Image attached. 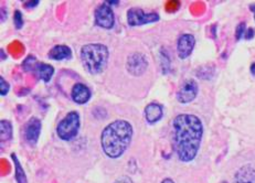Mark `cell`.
<instances>
[{
    "label": "cell",
    "instance_id": "ffe728a7",
    "mask_svg": "<svg viewBox=\"0 0 255 183\" xmlns=\"http://www.w3.org/2000/svg\"><path fill=\"white\" fill-rule=\"evenodd\" d=\"M10 90V86L7 83V81L4 80L2 76H0V94L1 96H6Z\"/></svg>",
    "mask_w": 255,
    "mask_h": 183
},
{
    "label": "cell",
    "instance_id": "ba28073f",
    "mask_svg": "<svg viewBox=\"0 0 255 183\" xmlns=\"http://www.w3.org/2000/svg\"><path fill=\"white\" fill-rule=\"evenodd\" d=\"M40 133H41V120L37 117H31L24 126L23 135L27 144L30 146H35L39 140Z\"/></svg>",
    "mask_w": 255,
    "mask_h": 183
},
{
    "label": "cell",
    "instance_id": "cb8c5ba5",
    "mask_svg": "<svg viewBox=\"0 0 255 183\" xmlns=\"http://www.w3.org/2000/svg\"><path fill=\"white\" fill-rule=\"evenodd\" d=\"M161 183H175V181L171 180V179H165V180L161 181Z\"/></svg>",
    "mask_w": 255,
    "mask_h": 183
},
{
    "label": "cell",
    "instance_id": "7402d4cb",
    "mask_svg": "<svg viewBox=\"0 0 255 183\" xmlns=\"http://www.w3.org/2000/svg\"><path fill=\"white\" fill-rule=\"evenodd\" d=\"M254 29H252V28H249L248 30H247V32H246V35H244V39H247V40H251L252 38H254Z\"/></svg>",
    "mask_w": 255,
    "mask_h": 183
},
{
    "label": "cell",
    "instance_id": "8992f818",
    "mask_svg": "<svg viewBox=\"0 0 255 183\" xmlns=\"http://www.w3.org/2000/svg\"><path fill=\"white\" fill-rule=\"evenodd\" d=\"M94 17L95 24L99 25V27L103 29H112L114 27V12L110 7V4H107V2L101 3L100 6L95 9Z\"/></svg>",
    "mask_w": 255,
    "mask_h": 183
},
{
    "label": "cell",
    "instance_id": "44dd1931",
    "mask_svg": "<svg viewBox=\"0 0 255 183\" xmlns=\"http://www.w3.org/2000/svg\"><path fill=\"white\" fill-rule=\"evenodd\" d=\"M114 183H134V182H132V180L130 179L129 177L122 176V177H120V178H117V179L115 180Z\"/></svg>",
    "mask_w": 255,
    "mask_h": 183
},
{
    "label": "cell",
    "instance_id": "4316f807",
    "mask_svg": "<svg viewBox=\"0 0 255 183\" xmlns=\"http://www.w3.org/2000/svg\"><path fill=\"white\" fill-rule=\"evenodd\" d=\"M254 18H255V16H254Z\"/></svg>",
    "mask_w": 255,
    "mask_h": 183
},
{
    "label": "cell",
    "instance_id": "603a6c76",
    "mask_svg": "<svg viewBox=\"0 0 255 183\" xmlns=\"http://www.w3.org/2000/svg\"><path fill=\"white\" fill-rule=\"evenodd\" d=\"M38 4H39V1H37V0H35V1H27L24 2V7L29 9V8H33L35 6H38Z\"/></svg>",
    "mask_w": 255,
    "mask_h": 183
},
{
    "label": "cell",
    "instance_id": "9c48e42d",
    "mask_svg": "<svg viewBox=\"0 0 255 183\" xmlns=\"http://www.w3.org/2000/svg\"><path fill=\"white\" fill-rule=\"evenodd\" d=\"M198 84L195 80H187L177 92V100L181 104H188L197 97Z\"/></svg>",
    "mask_w": 255,
    "mask_h": 183
},
{
    "label": "cell",
    "instance_id": "5bb4252c",
    "mask_svg": "<svg viewBox=\"0 0 255 183\" xmlns=\"http://www.w3.org/2000/svg\"><path fill=\"white\" fill-rule=\"evenodd\" d=\"M50 60L62 61V60H71L72 58V51L66 45H55L50 50L48 54Z\"/></svg>",
    "mask_w": 255,
    "mask_h": 183
},
{
    "label": "cell",
    "instance_id": "9a60e30c",
    "mask_svg": "<svg viewBox=\"0 0 255 183\" xmlns=\"http://www.w3.org/2000/svg\"><path fill=\"white\" fill-rule=\"evenodd\" d=\"M37 71H38L39 78L45 83L50 82L51 78H52V75L54 74V69L52 65L47 64V63H39L37 65Z\"/></svg>",
    "mask_w": 255,
    "mask_h": 183
},
{
    "label": "cell",
    "instance_id": "8fae6325",
    "mask_svg": "<svg viewBox=\"0 0 255 183\" xmlns=\"http://www.w3.org/2000/svg\"><path fill=\"white\" fill-rule=\"evenodd\" d=\"M71 96H72V99L75 101L76 104L83 105V104L88 103L92 95H91V91L88 86L82 84V83H78L73 86Z\"/></svg>",
    "mask_w": 255,
    "mask_h": 183
},
{
    "label": "cell",
    "instance_id": "d4e9b609",
    "mask_svg": "<svg viewBox=\"0 0 255 183\" xmlns=\"http://www.w3.org/2000/svg\"><path fill=\"white\" fill-rule=\"evenodd\" d=\"M251 73L255 76V63H253V64L251 65Z\"/></svg>",
    "mask_w": 255,
    "mask_h": 183
},
{
    "label": "cell",
    "instance_id": "30bf717a",
    "mask_svg": "<svg viewBox=\"0 0 255 183\" xmlns=\"http://www.w3.org/2000/svg\"><path fill=\"white\" fill-rule=\"evenodd\" d=\"M195 44H196V39L192 34H189V33L181 34L177 42L178 57H179L181 60L187 59L192 53Z\"/></svg>",
    "mask_w": 255,
    "mask_h": 183
},
{
    "label": "cell",
    "instance_id": "6da1fadb",
    "mask_svg": "<svg viewBox=\"0 0 255 183\" xmlns=\"http://www.w3.org/2000/svg\"><path fill=\"white\" fill-rule=\"evenodd\" d=\"M173 148L179 160L190 162L200 148L203 126L200 118L191 114L178 115L172 123Z\"/></svg>",
    "mask_w": 255,
    "mask_h": 183
},
{
    "label": "cell",
    "instance_id": "d6986e66",
    "mask_svg": "<svg viewBox=\"0 0 255 183\" xmlns=\"http://www.w3.org/2000/svg\"><path fill=\"white\" fill-rule=\"evenodd\" d=\"M246 32H247V24H246V22L240 23L238 27H237V30H236V38H237V40H241L242 38H244V35H246Z\"/></svg>",
    "mask_w": 255,
    "mask_h": 183
},
{
    "label": "cell",
    "instance_id": "7a4b0ae2",
    "mask_svg": "<svg viewBox=\"0 0 255 183\" xmlns=\"http://www.w3.org/2000/svg\"><path fill=\"white\" fill-rule=\"evenodd\" d=\"M132 127L127 120L117 119L107 125L101 135V145L104 154L112 159L120 158L129 147Z\"/></svg>",
    "mask_w": 255,
    "mask_h": 183
},
{
    "label": "cell",
    "instance_id": "277c9868",
    "mask_svg": "<svg viewBox=\"0 0 255 183\" xmlns=\"http://www.w3.org/2000/svg\"><path fill=\"white\" fill-rule=\"evenodd\" d=\"M80 126V115L76 111H70L58 124L57 134L59 138L65 141L72 140L78 135Z\"/></svg>",
    "mask_w": 255,
    "mask_h": 183
},
{
    "label": "cell",
    "instance_id": "ac0fdd59",
    "mask_svg": "<svg viewBox=\"0 0 255 183\" xmlns=\"http://www.w3.org/2000/svg\"><path fill=\"white\" fill-rule=\"evenodd\" d=\"M13 22H14V27L16 29H21L23 25V19H22V13L19 10H16L14 11V16H13Z\"/></svg>",
    "mask_w": 255,
    "mask_h": 183
},
{
    "label": "cell",
    "instance_id": "5b68a950",
    "mask_svg": "<svg viewBox=\"0 0 255 183\" xmlns=\"http://www.w3.org/2000/svg\"><path fill=\"white\" fill-rule=\"evenodd\" d=\"M158 20H159V14L156 12L147 13L140 8H130L127 11V23L130 27L157 22Z\"/></svg>",
    "mask_w": 255,
    "mask_h": 183
},
{
    "label": "cell",
    "instance_id": "52a82bcc",
    "mask_svg": "<svg viewBox=\"0 0 255 183\" xmlns=\"http://www.w3.org/2000/svg\"><path fill=\"white\" fill-rule=\"evenodd\" d=\"M147 67H148V61H147L144 54H141L139 52L132 53L131 55H129V58L127 60L126 63L127 71L134 76H139L141 74H144L145 71L147 70Z\"/></svg>",
    "mask_w": 255,
    "mask_h": 183
},
{
    "label": "cell",
    "instance_id": "2e32d148",
    "mask_svg": "<svg viewBox=\"0 0 255 183\" xmlns=\"http://www.w3.org/2000/svg\"><path fill=\"white\" fill-rule=\"evenodd\" d=\"M11 159L13 161L14 165V174H16V180L18 183H28L27 176H25V172L23 170V168L20 164V161L18 159V157L16 154L11 155Z\"/></svg>",
    "mask_w": 255,
    "mask_h": 183
},
{
    "label": "cell",
    "instance_id": "4fadbf2b",
    "mask_svg": "<svg viewBox=\"0 0 255 183\" xmlns=\"http://www.w3.org/2000/svg\"><path fill=\"white\" fill-rule=\"evenodd\" d=\"M236 183H255V169L250 165L243 166L234 177Z\"/></svg>",
    "mask_w": 255,
    "mask_h": 183
},
{
    "label": "cell",
    "instance_id": "484cf974",
    "mask_svg": "<svg viewBox=\"0 0 255 183\" xmlns=\"http://www.w3.org/2000/svg\"><path fill=\"white\" fill-rule=\"evenodd\" d=\"M221 183H229V182H227V181H222Z\"/></svg>",
    "mask_w": 255,
    "mask_h": 183
},
{
    "label": "cell",
    "instance_id": "e0dca14e",
    "mask_svg": "<svg viewBox=\"0 0 255 183\" xmlns=\"http://www.w3.org/2000/svg\"><path fill=\"white\" fill-rule=\"evenodd\" d=\"M0 129H1V141H8L12 137V125L8 120L0 121Z\"/></svg>",
    "mask_w": 255,
    "mask_h": 183
},
{
    "label": "cell",
    "instance_id": "3957f363",
    "mask_svg": "<svg viewBox=\"0 0 255 183\" xmlns=\"http://www.w3.org/2000/svg\"><path fill=\"white\" fill-rule=\"evenodd\" d=\"M110 52L106 45L101 43L85 44L81 49V61L90 74H100L106 69Z\"/></svg>",
    "mask_w": 255,
    "mask_h": 183
},
{
    "label": "cell",
    "instance_id": "7c38bea8",
    "mask_svg": "<svg viewBox=\"0 0 255 183\" xmlns=\"http://www.w3.org/2000/svg\"><path fill=\"white\" fill-rule=\"evenodd\" d=\"M164 116L162 106L157 103H150L145 107V118L149 124H155Z\"/></svg>",
    "mask_w": 255,
    "mask_h": 183
}]
</instances>
